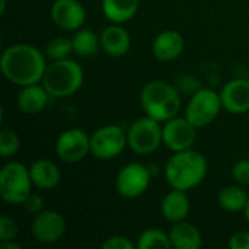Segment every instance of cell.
I'll return each instance as SVG.
<instances>
[{
    "instance_id": "ba28073f",
    "label": "cell",
    "mask_w": 249,
    "mask_h": 249,
    "mask_svg": "<svg viewBox=\"0 0 249 249\" xmlns=\"http://www.w3.org/2000/svg\"><path fill=\"white\" fill-rule=\"evenodd\" d=\"M127 142V133L120 125H104L90 136V153L99 160H111L123 153Z\"/></svg>"
},
{
    "instance_id": "1f68e13d",
    "label": "cell",
    "mask_w": 249,
    "mask_h": 249,
    "mask_svg": "<svg viewBox=\"0 0 249 249\" xmlns=\"http://www.w3.org/2000/svg\"><path fill=\"white\" fill-rule=\"evenodd\" d=\"M0 248L1 249H22L19 244H15L13 241H6V242H0Z\"/></svg>"
},
{
    "instance_id": "836d02e7",
    "label": "cell",
    "mask_w": 249,
    "mask_h": 249,
    "mask_svg": "<svg viewBox=\"0 0 249 249\" xmlns=\"http://www.w3.org/2000/svg\"><path fill=\"white\" fill-rule=\"evenodd\" d=\"M245 217L248 220L249 223V197H248V203H247V207H245Z\"/></svg>"
},
{
    "instance_id": "4fadbf2b",
    "label": "cell",
    "mask_w": 249,
    "mask_h": 249,
    "mask_svg": "<svg viewBox=\"0 0 249 249\" xmlns=\"http://www.w3.org/2000/svg\"><path fill=\"white\" fill-rule=\"evenodd\" d=\"M51 19L63 31H77L86 20V10L79 0H55L51 6Z\"/></svg>"
},
{
    "instance_id": "2e32d148",
    "label": "cell",
    "mask_w": 249,
    "mask_h": 249,
    "mask_svg": "<svg viewBox=\"0 0 249 249\" xmlns=\"http://www.w3.org/2000/svg\"><path fill=\"white\" fill-rule=\"evenodd\" d=\"M101 48L111 57H123L130 51L131 36L120 23H112L101 32Z\"/></svg>"
},
{
    "instance_id": "4316f807",
    "label": "cell",
    "mask_w": 249,
    "mask_h": 249,
    "mask_svg": "<svg viewBox=\"0 0 249 249\" xmlns=\"http://www.w3.org/2000/svg\"><path fill=\"white\" fill-rule=\"evenodd\" d=\"M16 236H18L16 222L9 216H1L0 217V242L15 241Z\"/></svg>"
},
{
    "instance_id": "8fae6325",
    "label": "cell",
    "mask_w": 249,
    "mask_h": 249,
    "mask_svg": "<svg viewBox=\"0 0 249 249\" xmlns=\"http://www.w3.org/2000/svg\"><path fill=\"white\" fill-rule=\"evenodd\" d=\"M66 233V220L55 210H44L36 214L31 223L32 238L42 245L58 242Z\"/></svg>"
},
{
    "instance_id": "e0dca14e",
    "label": "cell",
    "mask_w": 249,
    "mask_h": 249,
    "mask_svg": "<svg viewBox=\"0 0 249 249\" xmlns=\"http://www.w3.org/2000/svg\"><path fill=\"white\" fill-rule=\"evenodd\" d=\"M190 209H191L190 198L187 193L182 190L172 188V191H169L160 201V213L163 219L171 223H178L185 220L187 216L190 214Z\"/></svg>"
},
{
    "instance_id": "f1b7e54d",
    "label": "cell",
    "mask_w": 249,
    "mask_h": 249,
    "mask_svg": "<svg viewBox=\"0 0 249 249\" xmlns=\"http://www.w3.org/2000/svg\"><path fill=\"white\" fill-rule=\"evenodd\" d=\"M22 206L25 207V210H26L28 213H31V214H34V216H36V214H39L41 212L45 210V209H44V200H42V197H41L39 194H34V193H31V194L26 197V200L23 201Z\"/></svg>"
},
{
    "instance_id": "ffe728a7",
    "label": "cell",
    "mask_w": 249,
    "mask_h": 249,
    "mask_svg": "<svg viewBox=\"0 0 249 249\" xmlns=\"http://www.w3.org/2000/svg\"><path fill=\"white\" fill-rule=\"evenodd\" d=\"M169 239L172 248L175 249H198L203 245L201 232L193 223L185 220L174 223L169 231Z\"/></svg>"
},
{
    "instance_id": "cb8c5ba5",
    "label": "cell",
    "mask_w": 249,
    "mask_h": 249,
    "mask_svg": "<svg viewBox=\"0 0 249 249\" xmlns=\"http://www.w3.org/2000/svg\"><path fill=\"white\" fill-rule=\"evenodd\" d=\"M136 245H137L139 249L172 248L171 239H169V233L166 235L163 231H159V229H146L143 233H140Z\"/></svg>"
},
{
    "instance_id": "30bf717a",
    "label": "cell",
    "mask_w": 249,
    "mask_h": 249,
    "mask_svg": "<svg viewBox=\"0 0 249 249\" xmlns=\"http://www.w3.org/2000/svg\"><path fill=\"white\" fill-rule=\"evenodd\" d=\"M55 153L66 163H76L90 153V137L80 128H69L55 140Z\"/></svg>"
},
{
    "instance_id": "83f0119b",
    "label": "cell",
    "mask_w": 249,
    "mask_h": 249,
    "mask_svg": "<svg viewBox=\"0 0 249 249\" xmlns=\"http://www.w3.org/2000/svg\"><path fill=\"white\" fill-rule=\"evenodd\" d=\"M232 177L233 179L241 185L249 184V159H242L236 162L232 168Z\"/></svg>"
},
{
    "instance_id": "7402d4cb",
    "label": "cell",
    "mask_w": 249,
    "mask_h": 249,
    "mask_svg": "<svg viewBox=\"0 0 249 249\" xmlns=\"http://www.w3.org/2000/svg\"><path fill=\"white\" fill-rule=\"evenodd\" d=\"M248 194L238 185H228L222 188L217 194L219 206L231 213H238L245 210L248 203Z\"/></svg>"
},
{
    "instance_id": "d6a6232c",
    "label": "cell",
    "mask_w": 249,
    "mask_h": 249,
    "mask_svg": "<svg viewBox=\"0 0 249 249\" xmlns=\"http://www.w3.org/2000/svg\"><path fill=\"white\" fill-rule=\"evenodd\" d=\"M6 12V0H1L0 3V13H4Z\"/></svg>"
},
{
    "instance_id": "ac0fdd59",
    "label": "cell",
    "mask_w": 249,
    "mask_h": 249,
    "mask_svg": "<svg viewBox=\"0 0 249 249\" xmlns=\"http://www.w3.org/2000/svg\"><path fill=\"white\" fill-rule=\"evenodd\" d=\"M48 96L50 93L47 92V89L38 83L35 85H28V86H22L19 93H18V108L20 112L28 114V115H34L41 112L47 102H48Z\"/></svg>"
},
{
    "instance_id": "d6986e66",
    "label": "cell",
    "mask_w": 249,
    "mask_h": 249,
    "mask_svg": "<svg viewBox=\"0 0 249 249\" xmlns=\"http://www.w3.org/2000/svg\"><path fill=\"white\" fill-rule=\"evenodd\" d=\"M29 175L34 187L38 190H53L60 184L61 174L58 166L47 159H38L31 163Z\"/></svg>"
},
{
    "instance_id": "d4e9b609",
    "label": "cell",
    "mask_w": 249,
    "mask_h": 249,
    "mask_svg": "<svg viewBox=\"0 0 249 249\" xmlns=\"http://www.w3.org/2000/svg\"><path fill=\"white\" fill-rule=\"evenodd\" d=\"M71 53H74L73 51V42L70 38H66V36H55V38L50 39L44 48L45 57L51 61L69 58V55Z\"/></svg>"
},
{
    "instance_id": "4dcf8cb0",
    "label": "cell",
    "mask_w": 249,
    "mask_h": 249,
    "mask_svg": "<svg viewBox=\"0 0 249 249\" xmlns=\"http://www.w3.org/2000/svg\"><path fill=\"white\" fill-rule=\"evenodd\" d=\"M228 247L231 249H249V232L241 231L229 238Z\"/></svg>"
},
{
    "instance_id": "8992f818",
    "label": "cell",
    "mask_w": 249,
    "mask_h": 249,
    "mask_svg": "<svg viewBox=\"0 0 249 249\" xmlns=\"http://www.w3.org/2000/svg\"><path fill=\"white\" fill-rule=\"evenodd\" d=\"M128 147L137 155H150L163 143V127L155 118L146 115L131 123L127 131Z\"/></svg>"
},
{
    "instance_id": "5b68a950",
    "label": "cell",
    "mask_w": 249,
    "mask_h": 249,
    "mask_svg": "<svg viewBox=\"0 0 249 249\" xmlns=\"http://www.w3.org/2000/svg\"><path fill=\"white\" fill-rule=\"evenodd\" d=\"M32 179L29 168L20 162H7L0 171V197L12 206L23 204L32 193Z\"/></svg>"
},
{
    "instance_id": "3957f363",
    "label": "cell",
    "mask_w": 249,
    "mask_h": 249,
    "mask_svg": "<svg viewBox=\"0 0 249 249\" xmlns=\"http://www.w3.org/2000/svg\"><path fill=\"white\" fill-rule=\"evenodd\" d=\"M140 105L146 115L159 123H166L179 112L181 95L171 83L155 80L143 86L140 92Z\"/></svg>"
},
{
    "instance_id": "52a82bcc",
    "label": "cell",
    "mask_w": 249,
    "mask_h": 249,
    "mask_svg": "<svg viewBox=\"0 0 249 249\" xmlns=\"http://www.w3.org/2000/svg\"><path fill=\"white\" fill-rule=\"evenodd\" d=\"M222 108L223 105L220 93H216L213 89L203 88L198 89L188 101L185 108V118L197 128H203L217 118Z\"/></svg>"
},
{
    "instance_id": "9a60e30c",
    "label": "cell",
    "mask_w": 249,
    "mask_h": 249,
    "mask_svg": "<svg viewBox=\"0 0 249 249\" xmlns=\"http://www.w3.org/2000/svg\"><path fill=\"white\" fill-rule=\"evenodd\" d=\"M184 47H185L184 36L177 31L168 29V31L160 32L153 39L152 53L159 61L169 63V61L177 60L182 54Z\"/></svg>"
},
{
    "instance_id": "6da1fadb",
    "label": "cell",
    "mask_w": 249,
    "mask_h": 249,
    "mask_svg": "<svg viewBox=\"0 0 249 249\" xmlns=\"http://www.w3.org/2000/svg\"><path fill=\"white\" fill-rule=\"evenodd\" d=\"M47 57L44 51L29 44H13L7 47L0 60V69L6 80L18 86L42 82Z\"/></svg>"
},
{
    "instance_id": "7c38bea8",
    "label": "cell",
    "mask_w": 249,
    "mask_h": 249,
    "mask_svg": "<svg viewBox=\"0 0 249 249\" xmlns=\"http://www.w3.org/2000/svg\"><path fill=\"white\" fill-rule=\"evenodd\" d=\"M197 127L187 118H177L163 124V144L172 152H182L193 149L197 140Z\"/></svg>"
},
{
    "instance_id": "277c9868",
    "label": "cell",
    "mask_w": 249,
    "mask_h": 249,
    "mask_svg": "<svg viewBox=\"0 0 249 249\" xmlns=\"http://www.w3.org/2000/svg\"><path fill=\"white\" fill-rule=\"evenodd\" d=\"M83 69L82 66L70 58L57 60L47 66L42 86L53 98H67L76 93L83 85Z\"/></svg>"
},
{
    "instance_id": "603a6c76",
    "label": "cell",
    "mask_w": 249,
    "mask_h": 249,
    "mask_svg": "<svg viewBox=\"0 0 249 249\" xmlns=\"http://www.w3.org/2000/svg\"><path fill=\"white\" fill-rule=\"evenodd\" d=\"M71 42L74 54L83 58L95 55L101 48V36L90 29H77L71 38Z\"/></svg>"
},
{
    "instance_id": "5bb4252c",
    "label": "cell",
    "mask_w": 249,
    "mask_h": 249,
    "mask_svg": "<svg viewBox=\"0 0 249 249\" xmlns=\"http://www.w3.org/2000/svg\"><path fill=\"white\" fill-rule=\"evenodd\" d=\"M223 109L229 114H245L249 111V80L233 79L220 90Z\"/></svg>"
},
{
    "instance_id": "f546056e",
    "label": "cell",
    "mask_w": 249,
    "mask_h": 249,
    "mask_svg": "<svg viewBox=\"0 0 249 249\" xmlns=\"http://www.w3.org/2000/svg\"><path fill=\"white\" fill-rule=\"evenodd\" d=\"M104 249H136L137 245L133 244L128 238L125 236H112L108 241L102 244Z\"/></svg>"
},
{
    "instance_id": "9c48e42d",
    "label": "cell",
    "mask_w": 249,
    "mask_h": 249,
    "mask_svg": "<svg viewBox=\"0 0 249 249\" xmlns=\"http://www.w3.org/2000/svg\"><path fill=\"white\" fill-rule=\"evenodd\" d=\"M150 185V171L137 162L127 163L120 169L115 178L117 193L124 198H137L143 196Z\"/></svg>"
},
{
    "instance_id": "484cf974",
    "label": "cell",
    "mask_w": 249,
    "mask_h": 249,
    "mask_svg": "<svg viewBox=\"0 0 249 249\" xmlns=\"http://www.w3.org/2000/svg\"><path fill=\"white\" fill-rule=\"evenodd\" d=\"M20 149V139L13 130L3 128L0 131V155L1 158H10Z\"/></svg>"
},
{
    "instance_id": "7a4b0ae2",
    "label": "cell",
    "mask_w": 249,
    "mask_h": 249,
    "mask_svg": "<svg viewBox=\"0 0 249 249\" xmlns=\"http://www.w3.org/2000/svg\"><path fill=\"white\" fill-rule=\"evenodd\" d=\"M207 169V159L200 152H174L165 165V178L171 188L190 191L204 181Z\"/></svg>"
},
{
    "instance_id": "44dd1931",
    "label": "cell",
    "mask_w": 249,
    "mask_h": 249,
    "mask_svg": "<svg viewBox=\"0 0 249 249\" xmlns=\"http://www.w3.org/2000/svg\"><path fill=\"white\" fill-rule=\"evenodd\" d=\"M140 6V0H102V13L112 23L131 20Z\"/></svg>"
}]
</instances>
